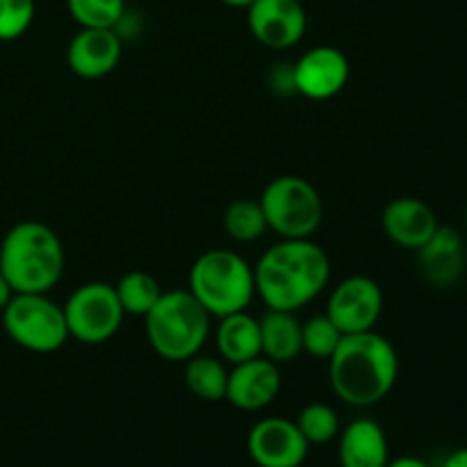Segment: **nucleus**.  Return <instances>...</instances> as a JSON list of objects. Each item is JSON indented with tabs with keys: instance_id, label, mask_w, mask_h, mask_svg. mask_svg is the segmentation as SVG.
Returning <instances> with one entry per match:
<instances>
[{
	"instance_id": "nucleus-1",
	"label": "nucleus",
	"mask_w": 467,
	"mask_h": 467,
	"mask_svg": "<svg viewBox=\"0 0 467 467\" xmlns=\"http://www.w3.org/2000/svg\"><path fill=\"white\" fill-rule=\"evenodd\" d=\"M328 278L331 258L313 237L276 242L254 265L255 295L272 310L296 313L322 295Z\"/></svg>"
},
{
	"instance_id": "nucleus-2",
	"label": "nucleus",
	"mask_w": 467,
	"mask_h": 467,
	"mask_svg": "<svg viewBox=\"0 0 467 467\" xmlns=\"http://www.w3.org/2000/svg\"><path fill=\"white\" fill-rule=\"evenodd\" d=\"M400 377V356L392 342L377 331L342 336L328 358V381L345 404L374 406L386 400Z\"/></svg>"
},
{
	"instance_id": "nucleus-3",
	"label": "nucleus",
	"mask_w": 467,
	"mask_h": 467,
	"mask_svg": "<svg viewBox=\"0 0 467 467\" xmlns=\"http://www.w3.org/2000/svg\"><path fill=\"white\" fill-rule=\"evenodd\" d=\"M67 265L62 240L41 222H21L0 242V274L14 295H48Z\"/></svg>"
},
{
	"instance_id": "nucleus-4",
	"label": "nucleus",
	"mask_w": 467,
	"mask_h": 467,
	"mask_svg": "<svg viewBox=\"0 0 467 467\" xmlns=\"http://www.w3.org/2000/svg\"><path fill=\"white\" fill-rule=\"evenodd\" d=\"M149 345L160 358L185 363L201 354L210 337L213 317L190 290L162 292L144 317Z\"/></svg>"
},
{
	"instance_id": "nucleus-5",
	"label": "nucleus",
	"mask_w": 467,
	"mask_h": 467,
	"mask_svg": "<svg viewBox=\"0 0 467 467\" xmlns=\"http://www.w3.org/2000/svg\"><path fill=\"white\" fill-rule=\"evenodd\" d=\"M187 290L210 317L222 319L251 306L255 296L254 267L235 251L210 249L192 265Z\"/></svg>"
},
{
	"instance_id": "nucleus-6",
	"label": "nucleus",
	"mask_w": 467,
	"mask_h": 467,
	"mask_svg": "<svg viewBox=\"0 0 467 467\" xmlns=\"http://www.w3.org/2000/svg\"><path fill=\"white\" fill-rule=\"evenodd\" d=\"M260 208L269 231L281 240H306L324 222V201L317 187L299 176H278L260 194Z\"/></svg>"
},
{
	"instance_id": "nucleus-7",
	"label": "nucleus",
	"mask_w": 467,
	"mask_h": 467,
	"mask_svg": "<svg viewBox=\"0 0 467 467\" xmlns=\"http://www.w3.org/2000/svg\"><path fill=\"white\" fill-rule=\"evenodd\" d=\"M0 317L9 340L32 354H53L68 342L64 308L48 295H14Z\"/></svg>"
},
{
	"instance_id": "nucleus-8",
	"label": "nucleus",
	"mask_w": 467,
	"mask_h": 467,
	"mask_svg": "<svg viewBox=\"0 0 467 467\" xmlns=\"http://www.w3.org/2000/svg\"><path fill=\"white\" fill-rule=\"evenodd\" d=\"M62 308L68 337L82 345H103L112 340L126 317L114 285L103 281L76 287Z\"/></svg>"
},
{
	"instance_id": "nucleus-9",
	"label": "nucleus",
	"mask_w": 467,
	"mask_h": 467,
	"mask_svg": "<svg viewBox=\"0 0 467 467\" xmlns=\"http://www.w3.org/2000/svg\"><path fill=\"white\" fill-rule=\"evenodd\" d=\"M383 313V290L374 278L349 276L337 283L327 301V317L342 336L374 331Z\"/></svg>"
},
{
	"instance_id": "nucleus-10",
	"label": "nucleus",
	"mask_w": 467,
	"mask_h": 467,
	"mask_svg": "<svg viewBox=\"0 0 467 467\" xmlns=\"http://www.w3.org/2000/svg\"><path fill=\"white\" fill-rule=\"evenodd\" d=\"M246 450L258 467H301L310 445L296 422L285 418H265L251 427Z\"/></svg>"
},
{
	"instance_id": "nucleus-11",
	"label": "nucleus",
	"mask_w": 467,
	"mask_h": 467,
	"mask_svg": "<svg viewBox=\"0 0 467 467\" xmlns=\"http://www.w3.org/2000/svg\"><path fill=\"white\" fill-rule=\"evenodd\" d=\"M349 59L336 46H315L292 67V87L308 100H328L349 82Z\"/></svg>"
},
{
	"instance_id": "nucleus-12",
	"label": "nucleus",
	"mask_w": 467,
	"mask_h": 467,
	"mask_svg": "<svg viewBox=\"0 0 467 467\" xmlns=\"http://www.w3.org/2000/svg\"><path fill=\"white\" fill-rule=\"evenodd\" d=\"M246 23L265 48L287 50L304 39L308 14L301 0H255L246 9Z\"/></svg>"
},
{
	"instance_id": "nucleus-13",
	"label": "nucleus",
	"mask_w": 467,
	"mask_h": 467,
	"mask_svg": "<svg viewBox=\"0 0 467 467\" xmlns=\"http://www.w3.org/2000/svg\"><path fill=\"white\" fill-rule=\"evenodd\" d=\"M123 39L114 27H80L67 46L68 68L82 80H100L119 67Z\"/></svg>"
},
{
	"instance_id": "nucleus-14",
	"label": "nucleus",
	"mask_w": 467,
	"mask_h": 467,
	"mask_svg": "<svg viewBox=\"0 0 467 467\" xmlns=\"http://www.w3.org/2000/svg\"><path fill=\"white\" fill-rule=\"evenodd\" d=\"M281 392V372L278 365L265 356L231 365L228 369L226 401H231L240 410H263Z\"/></svg>"
},
{
	"instance_id": "nucleus-15",
	"label": "nucleus",
	"mask_w": 467,
	"mask_h": 467,
	"mask_svg": "<svg viewBox=\"0 0 467 467\" xmlns=\"http://www.w3.org/2000/svg\"><path fill=\"white\" fill-rule=\"evenodd\" d=\"M383 233L392 244L418 251L438 231V217L429 203L418 196H397L383 210Z\"/></svg>"
},
{
	"instance_id": "nucleus-16",
	"label": "nucleus",
	"mask_w": 467,
	"mask_h": 467,
	"mask_svg": "<svg viewBox=\"0 0 467 467\" xmlns=\"http://www.w3.org/2000/svg\"><path fill=\"white\" fill-rule=\"evenodd\" d=\"M418 263L429 283L436 287H451L465 269L463 235L451 226H438L431 240L418 249Z\"/></svg>"
},
{
	"instance_id": "nucleus-17",
	"label": "nucleus",
	"mask_w": 467,
	"mask_h": 467,
	"mask_svg": "<svg viewBox=\"0 0 467 467\" xmlns=\"http://www.w3.org/2000/svg\"><path fill=\"white\" fill-rule=\"evenodd\" d=\"M337 456L342 467H386L390 461L386 431L374 420H354L340 433Z\"/></svg>"
},
{
	"instance_id": "nucleus-18",
	"label": "nucleus",
	"mask_w": 467,
	"mask_h": 467,
	"mask_svg": "<svg viewBox=\"0 0 467 467\" xmlns=\"http://www.w3.org/2000/svg\"><path fill=\"white\" fill-rule=\"evenodd\" d=\"M219 358L228 365L244 363V360L263 356V342H260V319L249 315L246 310L226 315L219 319L214 331Z\"/></svg>"
},
{
	"instance_id": "nucleus-19",
	"label": "nucleus",
	"mask_w": 467,
	"mask_h": 467,
	"mask_svg": "<svg viewBox=\"0 0 467 467\" xmlns=\"http://www.w3.org/2000/svg\"><path fill=\"white\" fill-rule=\"evenodd\" d=\"M260 342L263 356L276 365L292 363L304 351L301 347V322L295 313L272 310L260 317Z\"/></svg>"
},
{
	"instance_id": "nucleus-20",
	"label": "nucleus",
	"mask_w": 467,
	"mask_h": 467,
	"mask_svg": "<svg viewBox=\"0 0 467 467\" xmlns=\"http://www.w3.org/2000/svg\"><path fill=\"white\" fill-rule=\"evenodd\" d=\"M185 383L187 390L203 401L226 400L228 369L222 358L196 354L185 360Z\"/></svg>"
},
{
	"instance_id": "nucleus-21",
	"label": "nucleus",
	"mask_w": 467,
	"mask_h": 467,
	"mask_svg": "<svg viewBox=\"0 0 467 467\" xmlns=\"http://www.w3.org/2000/svg\"><path fill=\"white\" fill-rule=\"evenodd\" d=\"M114 290H117L123 313L135 315V317H146L149 310L162 296V287H160L158 278L150 276L149 272H141V269H132V272L123 274L117 285H114Z\"/></svg>"
},
{
	"instance_id": "nucleus-22",
	"label": "nucleus",
	"mask_w": 467,
	"mask_h": 467,
	"mask_svg": "<svg viewBox=\"0 0 467 467\" xmlns=\"http://www.w3.org/2000/svg\"><path fill=\"white\" fill-rule=\"evenodd\" d=\"M223 231L233 242L240 244H249V242L260 240L267 228V219H265L260 201L251 199H237L223 213Z\"/></svg>"
},
{
	"instance_id": "nucleus-23",
	"label": "nucleus",
	"mask_w": 467,
	"mask_h": 467,
	"mask_svg": "<svg viewBox=\"0 0 467 467\" xmlns=\"http://www.w3.org/2000/svg\"><path fill=\"white\" fill-rule=\"evenodd\" d=\"M296 427L304 433L308 445H327L340 436V418L331 406L322 404V401H315V404L301 409Z\"/></svg>"
},
{
	"instance_id": "nucleus-24",
	"label": "nucleus",
	"mask_w": 467,
	"mask_h": 467,
	"mask_svg": "<svg viewBox=\"0 0 467 467\" xmlns=\"http://www.w3.org/2000/svg\"><path fill=\"white\" fill-rule=\"evenodd\" d=\"M67 9L80 27H117L126 0H67Z\"/></svg>"
},
{
	"instance_id": "nucleus-25",
	"label": "nucleus",
	"mask_w": 467,
	"mask_h": 467,
	"mask_svg": "<svg viewBox=\"0 0 467 467\" xmlns=\"http://www.w3.org/2000/svg\"><path fill=\"white\" fill-rule=\"evenodd\" d=\"M340 328L327 315H317V317H310L308 322L301 324V347L313 358L328 360L340 345Z\"/></svg>"
},
{
	"instance_id": "nucleus-26",
	"label": "nucleus",
	"mask_w": 467,
	"mask_h": 467,
	"mask_svg": "<svg viewBox=\"0 0 467 467\" xmlns=\"http://www.w3.org/2000/svg\"><path fill=\"white\" fill-rule=\"evenodd\" d=\"M35 14V0H0V41H14L26 35Z\"/></svg>"
},
{
	"instance_id": "nucleus-27",
	"label": "nucleus",
	"mask_w": 467,
	"mask_h": 467,
	"mask_svg": "<svg viewBox=\"0 0 467 467\" xmlns=\"http://www.w3.org/2000/svg\"><path fill=\"white\" fill-rule=\"evenodd\" d=\"M442 467H467V447L451 451L445 459V463H442Z\"/></svg>"
},
{
	"instance_id": "nucleus-28",
	"label": "nucleus",
	"mask_w": 467,
	"mask_h": 467,
	"mask_svg": "<svg viewBox=\"0 0 467 467\" xmlns=\"http://www.w3.org/2000/svg\"><path fill=\"white\" fill-rule=\"evenodd\" d=\"M386 467H429L422 459H415V456H401V459L388 461Z\"/></svg>"
},
{
	"instance_id": "nucleus-29",
	"label": "nucleus",
	"mask_w": 467,
	"mask_h": 467,
	"mask_svg": "<svg viewBox=\"0 0 467 467\" xmlns=\"http://www.w3.org/2000/svg\"><path fill=\"white\" fill-rule=\"evenodd\" d=\"M12 296H14L12 285H9L7 278H5L3 274H0V313H3L5 306L9 304V299H12Z\"/></svg>"
},
{
	"instance_id": "nucleus-30",
	"label": "nucleus",
	"mask_w": 467,
	"mask_h": 467,
	"mask_svg": "<svg viewBox=\"0 0 467 467\" xmlns=\"http://www.w3.org/2000/svg\"><path fill=\"white\" fill-rule=\"evenodd\" d=\"M219 3H223L226 7H233V9H249L255 0H219Z\"/></svg>"
}]
</instances>
